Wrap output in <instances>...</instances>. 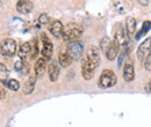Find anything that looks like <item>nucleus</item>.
<instances>
[{
	"instance_id": "nucleus-1",
	"label": "nucleus",
	"mask_w": 151,
	"mask_h": 127,
	"mask_svg": "<svg viewBox=\"0 0 151 127\" xmlns=\"http://www.w3.org/2000/svg\"><path fill=\"white\" fill-rule=\"evenodd\" d=\"M83 35V28L80 24L71 22L68 23L64 27V34H63V39L65 42H73L77 40L79 37Z\"/></svg>"
},
{
	"instance_id": "nucleus-2",
	"label": "nucleus",
	"mask_w": 151,
	"mask_h": 127,
	"mask_svg": "<svg viewBox=\"0 0 151 127\" xmlns=\"http://www.w3.org/2000/svg\"><path fill=\"white\" fill-rule=\"evenodd\" d=\"M116 82H117V77H116L115 73L111 70H105L100 74L98 86L101 89H108V88L114 87L116 84Z\"/></svg>"
},
{
	"instance_id": "nucleus-3",
	"label": "nucleus",
	"mask_w": 151,
	"mask_h": 127,
	"mask_svg": "<svg viewBox=\"0 0 151 127\" xmlns=\"http://www.w3.org/2000/svg\"><path fill=\"white\" fill-rule=\"evenodd\" d=\"M128 33L127 29L123 28L122 23L117 22L115 24V29H114V40L120 45V46H127L128 44Z\"/></svg>"
},
{
	"instance_id": "nucleus-4",
	"label": "nucleus",
	"mask_w": 151,
	"mask_h": 127,
	"mask_svg": "<svg viewBox=\"0 0 151 127\" xmlns=\"http://www.w3.org/2000/svg\"><path fill=\"white\" fill-rule=\"evenodd\" d=\"M66 52L72 57L73 60H79L81 59L83 53H84V44L79 40H73V42H69L68 48H66Z\"/></svg>"
},
{
	"instance_id": "nucleus-5",
	"label": "nucleus",
	"mask_w": 151,
	"mask_h": 127,
	"mask_svg": "<svg viewBox=\"0 0 151 127\" xmlns=\"http://www.w3.org/2000/svg\"><path fill=\"white\" fill-rule=\"evenodd\" d=\"M40 39H41V45H42V48H41L42 57L45 58L47 60H51L52 52H54V45H52L51 40L45 34H41Z\"/></svg>"
},
{
	"instance_id": "nucleus-6",
	"label": "nucleus",
	"mask_w": 151,
	"mask_h": 127,
	"mask_svg": "<svg viewBox=\"0 0 151 127\" xmlns=\"http://www.w3.org/2000/svg\"><path fill=\"white\" fill-rule=\"evenodd\" d=\"M95 68H96V66L85 55L83 61H81V75H83V77L85 80H91L94 75Z\"/></svg>"
},
{
	"instance_id": "nucleus-7",
	"label": "nucleus",
	"mask_w": 151,
	"mask_h": 127,
	"mask_svg": "<svg viewBox=\"0 0 151 127\" xmlns=\"http://www.w3.org/2000/svg\"><path fill=\"white\" fill-rule=\"evenodd\" d=\"M151 55V37L144 39V42L141 43V45L137 49V58L139 61L144 62L145 59Z\"/></svg>"
},
{
	"instance_id": "nucleus-8",
	"label": "nucleus",
	"mask_w": 151,
	"mask_h": 127,
	"mask_svg": "<svg viewBox=\"0 0 151 127\" xmlns=\"http://www.w3.org/2000/svg\"><path fill=\"white\" fill-rule=\"evenodd\" d=\"M17 53V42L12 38H7L1 44V55L5 57H13Z\"/></svg>"
},
{
	"instance_id": "nucleus-9",
	"label": "nucleus",
	"mask_w": 151,
	"mask_h": 127,
	"mask_svg": "<svg viewBox=\"0 0 151 127\" xmlns=\"http://www.w3.org/2000/svg\"><path fill=\"white\" fill-rule=\"evenodd\" d=\"M86 57L94 64L96 67H99L101 59H100V51H99V49L96 46H94V45L90 46V49L86 52Z\"/></svg>"
},
{
	"instance_id": "nucleus-10",
	"label": "nucleus",
	"mask_w": 151,
	"mask_h": 127,
	"mask_svg": "<svg viewBox=\"0 0 151 127\" xmlns=\"http://www.w3.org/2000/svg\"><path fill=\"white\" fill-rule=\"evenodd\" d=\"M34 8V5L29 0H19L17 4V11L20 14H29Z\"/></svg>"
},
{
	"instance_id": "nucleus-11",
	"label": "nucleus",
	"mask_w": 151,
	"mask_h": 127,
	"mask_svg": "<svg viewBox=\"0 0 151 127\" xmlns=\"http://www.w3.org/2000/svg\"><path fill=\"white\" fill-rule=\"evenodd\" d=\"M49 30H50V33H51L52 36L56 37V38H59V37H63V34H64V26H63V23H62L60 21L55 20V21H52V23H51Z\"/></svg>"
},
{
	"instance_id": "nucleus-12",
	"label": "nucleus",
	"mask_w": 151,
	"mask_h": 127,
	"mask_svg": "<svg viewBox=\"0 0 151 127\" xmlns=\"http://www.w3.org/2000/svg\"><path fill=\"white\" fill-rule=\"evenodd\" d=\"M36 79H37L36 75H30L27 79V81L24 82L23 88H22V92L24 95H29V94H32L34 91V89H35V83H36Z\"/></svg>"
},
{
	"instance_id": "nucleus-13",
	"label": "nucleus",
	"mask_w": 151,
	"mask_h": 127,
	"mask_svg": "<svg viewBox=\"0 0 151 127\" xmlns=\"http://www.w3.org/2000/svg\"><path fill=\"white\" fill-rule=\"evenodd\" d=\"M47 61L48 60L45 58H43V57L37 59V61H36V64L34 66V73H35V75L37 77L43 76V74L45 72V68H47Z\"/></svg>"
},
{
	"instance_id": "nucleus-14",
	"label": "nucleus",
	"mask_w": 151,
	"mask_h": 127,
	"mask_svg": "<svg viewBox=\"0 0 151 127\" xmlns=\"http://www.w3.org/2000/svg\"><path fill=\"white\" fill-rule=\"evenodd\" d=\"M135 79V68L132 62L126 64L123 67V80L126 82H132Z\"/></svg>"
},
{
	"instance_id": "nucleus-15",
	"label": "nucleus",
	"mask_w": 151,
	"mask_h": 127,
	"mask_svg": "<svg viewBox=\"0 0 151 127\" xmlns=\"http://www.w3.org/2000/svg\"><path fill=\"white\" fill-rule=\"evenodd\" d=\"M48 74H49V79L51 82H56L59 76V66L57 65L55 61H51L48 66Z\"/></svg>"
},
{
	"instance_id": "nucleus-16",
	"label": "nucleus",
	"mask_w": 151,
	"mask_h": 127,
	"mask_svg": "<svg viewBox=\"0 0 151 127\" xmlns=\"http://www.w3.org/2000/svg\"><path fill=\"white\" fill-rule=\"evenodd\" d=\"M120 45L115 42V40H113L112 42V44H111V46L108 48V50H107V52L105 53V55H106V58L108 59V60H114V59H116V57H117V55H119V50H120Z\"/></svg>"
},
{
	"instance_id": "nucleus-17",
	"label": "nucleus",
	"mask_w": 151,
	"mask_h": 127,
	"mask_svg": "<svg viewBox=\"0 0 151 127\" xmlns=\"http://www.w3.org/2000/svg\"><path fill=\"white\" fill-rule=\"evenodd\" d=\"M32 53V43L30 42H24L21 44L19 49V57L20 59H26L27 55H29Z\"/></svg>"
},
{
	"instance_id": "nucleus-18",
	"label": "nucleus",
	"mask_w": 151,
	"mask_h": 127,
	"mask_svg": "<svg viewBox=\"0 0 151 127\" xmlns=\"http://www.w3.org/2000/svg\"><path fill=\"white\" fill-rule=\"evenodd\" d=\"M58 61H59V65L62 67H68V66H70L72 64L73 59L68 52H62V53L58 55Z\"/></svg>"
},
{
	"instance_id": "nucleus-19",
	"label": "nucleus",
	"mask_w": 151,
	"mask_h": 127,
	"mask_svg": "<svg viewBox=\"0 0 151 127\" xmlns=\"http://www.w3.org/2000/svg\"><path fill=\"white\" fill-rule=\"evenodd\" d=\"M126 29H127V33H128L129 36L135 34V31H136V20L135 18H132V16L127 18V20H126Z\"/></svg>"
},
{
	"instance_id": "nucleus-20",
	"label": "nucleus",
	"mask_w": 151,
	"mask_h": 127,
	"mask_svg": "<svg viewBox=\"0 0 151 127\" xmlns=\"http://www.w3.org/2000/svg\"><path fill=\"white\" fill-rule=\"evenodd\" d=\"M150 28H151L150 21H144V22H143V24H142L141 30L136 34V39H139V38H142L143 36H145V35H147V33L150 30Z\"/></svg>"
},
{
	"instance_id": "nucleus-21",
	"label": "nucleus",
	"mask_w": 151,
	"mask_h": 127,
	"mask_svg": "<svg viewBox=\"0 0 151 127\" xmlns=\"http://www.w3.org/2000/svg\"><path fill=\"white\" fill-rule=\"evenodd\" d=\"M8 75H9L8 68L6 67V65L4 62H1L0 64V80H1V83L2 84H6V82H7L6 80H7Z\"/></svg>"
},
{
	"instance_id": "nucleus-22",
	"label": "nucleus",
	"mask_w": 151,
	"mask_h": 127,
	"mask_svg": "<svg viewBox=\"0 0 151 127\" xmlns=\"http://www.w3.org/2000/svg\"><path fill=\"white\" fill-rule=\"evenodd\" d=\"M112 39L109 38V37H104L102 39H101V42H100V48H101V50H102V52H104V55L107 52V50H108V48L111 46V44H112Z\"/></svg>"
},
{
	"instance_id": "nucleus-23",
	"label": "nucleus",
	"mask_w": 151,
	"mask_h": 127,
	"mask_svg": "<svg viewBox=\"0 0 151 127\" xmlns=\"http://www.w3.org/2000/svg\"><path fill=\"white\" fill-rule=\"evenodd\" d=\"M6 86H7L8 89H11V90H13V91H18L20 89L19 81L15 80V79H11V80H8V81L6 82Z\"/></svg>"
},
{
	"instance_id": "nucleus-24",
	"label": "nucleus",
	"mask_w": 151,
	"mask_h": 127,
	"mask_svg": "<svg viewBox=\"0 0 151 127\" xmlns=\"http://www.w3.org/2000/svg\"><path fill=\"white\" fill-rule=\"evenodd\" d=\"M38 51H40V48H38V42L37 39H33V43H32V53H30V57L34 59L36 58L38 55Z\"/></svg>"
},
{
	"instance_id": "nucleus-25",
	"label": "nucleus",
	"mask_w": 151,
	"mask_h": 127,
	"mask_svg": "<svg viewBox=\"0 0 151 127\" xmlns=\"http://www.w3.org/2000/svg\"><path fill=\"white\" fill-rule=\"evenodd\" d=\"M128 53H129V49H124L121 53H120V55H119V59H117V64H119V67H121L122 65H123V60H124V58L128 55Z\"/></svg>"
},
{
	"instance_id": "nucleus-26",
	"label": "nucleus",
	"mask_w": 151,
	"mask_h": 127,
	"mask_svg": "<svg viewBox=\"0 0 151 127\" xmlns=\"http://www.w3.org/2000/svg\"><path fill=\"white\" fill-rule=\"evenodd\" d=\"M38 22H40L41 24H47V23L50 22V18H49V16H48L47 14H41V15L38 16Z\"/></svg>"
},
{
	"instance_id": "nucleus-27",
	"label": "nucleus",
	"mask_w": 151,
	"mask_h": 127,
	"mask_svg": "<svg viewBox=\"0 0 151 127\" xmlns=\"http://www.w3.org/2000/svg\"><path fill=\"white\" fill-rule=\"evenodd\" d=\"M23 66H24V64H23L22 59H20V60H18V61L15 62V65H14V70H15L17 72L23 71Z\"/></svg>"
},
{
	"instance_id": "nucleus-28",
	"label": "nucleus",
	"mask_w": 151,
	"mask_h": 127,
	"mask_svg": "<svg viewBox=\"0 0 151 127\" xmlns=\"http://www.w3.org/2000/svg\"><path fill=\"white\" fill-rule=\"evenodd\" d=\"M144 66H145V68H147L148 71H151V55L145 59V64H144Z\"/></svg>"
},
{
	"instance_id": "nucleus-29",
	"label": "nucleus",
	"mask_w": 151,
	"mask_h": 127,
	"mask_svg": "<svg viewBox=\"0 0 151 127\" xmlns=\"http://www.w3.org/2000/svg\"><path fill=\"white\" fill-rule=\"evenodd\" d=\"M145 92L151 94V79L149 80V82L147 83V86H145Z\"/></svg>"
},
{
	"instance_id": "nucleus-30",
	"label": "nucleus",
	"mask_w": 151,
	"mask_h": 127,
	"mask_svg": "<svg viewBox=\"0 0 151 127\" xmlns=\"http://www.w3.org/2000/svg\"><path fill=\"white\" fill-rule=\"evenodd\" d=\"M149 1H150V0H138V2H139L141 5H143V6H147V5L149 4Z\"/></svg>"
},
{
	"instance_id": "nucleus-31",
	"label": "nucleus",
	"mask_w": 151,
	"mask_h": 127,
	"mask_svg": "<svg viewBox=\"0 0 151 127\" xmlns=\"http://www.w3.org/2000/svg\"><path fill=\"white\" fill-rule=\"evenodd\" d=\"M5 96H6V94H5V90H4V89H1V101H4Z\"/></svg>"
}]
</instances>
